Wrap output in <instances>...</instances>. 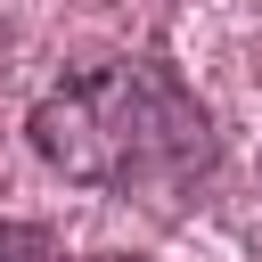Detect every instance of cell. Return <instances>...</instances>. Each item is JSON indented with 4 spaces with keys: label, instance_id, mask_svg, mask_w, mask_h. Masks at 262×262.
<instances>
[{
    "label": "cell",
    "instance_id": "6da1fadb",
    "mask_svg": "<svg viewBox=\"0 0 262 262\" xmlns=\"http://www.w3.org/2000/svg\"><path fill=\"white\" fill-rule=\"evenodd\" d=\"M25 139L57 180L115 188V196H164L213 164V123L196 90L156 57H123L57 82L49 98H33Z\"/></svg>",
    "mask_w": 262,
    "mask_h": 262
},
{
    "label": "cell",
    "instance_id": "7a4b0ae2",
    "mask_svg": "<svg viewBox=\"0 0 262 262\" xmlns=\"http://www.w3.org/2000/svg\"><path fill=\"white\" fill-rule=\"evenodd\" d=\"M0 262H66V246L41 221H0Z\"/></svg>",
    "mask_w": 262,
    "mask_h": 262
},
{
    "label": "cell",
    "instance_id": "3957f363",
    "mask_svg": "<svg viewBox=\"0 0 262 262\" xmlns=\"http://www.w3.org/2000/svg\"><path fill=\"white\" fill-rule=\"evenodd\" d=\"M98 262H147V254H98Z\"/></svg>",
    "mask_w": 262,
    "mask_h": 262
}]
</instances>
